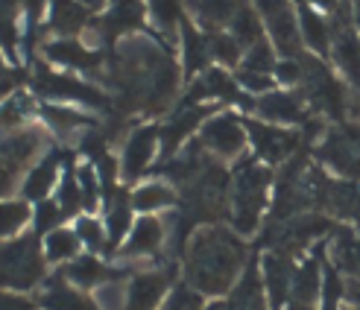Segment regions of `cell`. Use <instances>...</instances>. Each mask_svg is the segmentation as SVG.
<instances>
[{
    "label": "cell",
    "mask_w": 360,
    "mask_h": 310,
    "mask_svg": "<svg viewBox=\"0 0 360 310\" xmlns=\"http://www.w3.org/2000/svg\"><path fill=\"white\" fill-rule=\"evenodd\" d=\"M0 310H35V302H30L24 296H15L9 290H0Z\"/></svg>",
    "instance_id": "cell-46"
},
{
    "label": "cell",
    "mask_w": 360,
    "mask_h": 310,
    "mask_svg": "<svg viewBox=\"0 0 360 310\" xmlns=\"http://www.w3.org/2000/svg\"><path fill=\"white\" fill-rule=\"evenodd\" d=\"M165 240H167V226L158 217H141L132 226L129 237L123 240L120 254L123 258H153L165 246Z\"/></svg>",
    "instance_id": "cell-15"
},
{
    "label": "cell",
    "mask_w": 360,
    "mask_h": 310,
    "mask_svg": "<svg viewBox=\"0 0 360 310\" xmlns=\"http://www.w3.org/2000/svg\"><path fill=\"white\" fill-rule=\"evenodd\" d=\"M79 4H85V6H100V4H105V0H79Z\"/></svg>",
    "instance_id": "cell-51"
},
{
    "label": "cell",
    "mask_w": 360,
    "mask_h": 310,
    "mask_svg": "<svg viewBox=\"0 0 360 310\" xmlns=\"http://www.w3.org/2000/svg\"><path fill=\"white\" fill-rule=\"evenodd\" d=\"M32 220V211L27 205V199H0V237H12L21 234V228Z\"/></svg>",
    "instance_id": "cell-33"
},
{
    "label": "cell",
    "mask_w": 360,
    "mask_h": 310,
    "mask_svg": "<svg viewBox=\"0 0 360 310\" xmlns=\"http://www.w3.org/2000/svg\"><path fill=\"white\" fill-rule=\"evenodd\" d=\"M158 310H205V302H202V296L196 293L193 287L179 284Z\"/></svg>",
    "instance_id": "cell-42"
},
{
    "label": "cell",
    "mask_w": 360,
    "mask_h": 310,
    "mask_svg": "<svg viewBox=\"0 0 360 310\" xmlns=\"http://www.w3.org/2000/svg\"><path fill=\"white\" fill-rule=\"evenodd\" d=\"M79 237L74 228H53L47 237H44V258L50 264H70V261H77L79 258Z\"/></svg>",
    "instance_id": "cell-30"
},
{
    "label": "cell",
    "mask_w": 360,
    "mask_h": 310,
    "mask_svg": "<svg viewBox=\"0 0 360 310\" xmlns=\"http://www.w3.org/2000/svg\"><path fill=\"white\" fill-rule=\"evenodd\" d=\"M276 47L269 39H261L258 44H252L249 50H243L240 59V70L243 74H258V77H273L276 74Z\"/></svg>",
    "instance_id": "cell-32"
},
{
    "label": "cell",
    "mask_w": 360,
    "mask_h": 310,
    "mask_svg": "<svg viewBox=\"0 0 360 310\" xmlns=\"http://www.w3.org/2000/svg\"><path fill=\"white\" fill-rule=\"evenodd\" d=\"M65 161V153H47L41 161H35V167L27 173L24 179V199L27 202H44L50 196V190L59 185V167Z\"/></svg>",
    "instance_id": "cell-19"
},
{
    "label": "cell",
    "mask_w": 360,
    "mask_h": 310,
    "mask_svg": "<svg viewBox=\"0 0 360 310\" xmlns=\"http://www.w3.org/2000/svg\"><path fill=\"white\" fill-rule=\"evenodd\" d=\"M346 299H349L354 307H360V281H349V284H346Z\"/></svg>",
    "instance_id": "cell-49"
},
{
    "label": "cell",
    "mask_w": 360,
    "mask_h": 310,
    "mask_svg": "<svg viewBox=\"0 0 360 310\" xmlns=\"http://www.w3.org/2000/svg\"><path fill=\"white\" fill-rule=\"evenodd\" d=\"M132 231V199L115 190L105 205V234H109V252L112 246H120Z\"/></svg>",
    "instance_id": "cell-25"
},
{
    "label": "cell",
    "mask_w": 360,
    "mask_h": 310,
    "mask_svg": "<svg viewBox=\"0 0 360 310\" xmlns=\"http://www.w3.org/2000/svg\"><path fill=\"white\" fill-rule=\"evenodd\" d=\"M158 143H161V129L155 126H141L135 129L123 143V155H120V176L126 181H135L143 173L150 170V164L155 161L158 153Z\"/></svg>",
    "instance_id": "cell-10"
},
{
    "label": "cell",
    "mask_w": 360,
    "mask_h": 310,
    "mask_svg": "<svg viewBox=\"0 0 360 310\" xmlns=\"http://www.w3.org/2000/svg\"><path fill=\"white\" fill-rule=\"evenodd\" d=\"M337 310H354V307H337Z\"/></svg>",
    "instance_id": "cell-52"
},
{
    "label": "cell",
    "mask_w": 360,
    "mask_h": 310,
    "mask_svg": "<svg viewBox=\"0 0 360 310\" xmlns=\"http://www.w3.org/2000/svg\"><path fill=\"white\" fill-rule=\"evenodd\" d=\"M47 59L50 62H59V65H68V67H77V70H88V74L100 67V56H97V53H88L82 44L70 41V39L47 44Z\"/></svg>",
    "instance_id": "cell-28"
},
{
    "label": "cell",
    "mask_w": 360,
    "mask_h": 310,
    "mask_svg": "<svg viewBox=\"0 0 360 310\" xmlns=\"http://www.w3.org/2000/svg\"><path fill=\"white\" fill-rule=\"evenodd\" d=\"M56 205L62 208L65 217L77 214L82 208V190H79V179L74 173H65V179L59 181V193H56Z\"/></svg>",
    "instance_id": "cell-39"
},
{
    "label": "cell",
    "mask_w": 360,
    "mask_h": 310,
    "mask_svg": "<svg viewBox=\"0 0 360 310\" xmlns=\"http://www.w3.org/2000/svg\"><path fill=\"white\" fill-rule=\"evenodd\" d=\"M343 0H299V6H311L316 12H337V6Z\"/></svg>",
    "instance_id": "cell-48"
},
{
    "label": "cell",
    "mask_w": 360,
    "mask_h": 310,
    "mask_svg": "<svg viewBox=\"0 0 360 310\" xmlns=\"http://www.w3.org/2000/svg\"><path fill=\"white\" fill-rule=\"evenodd\" d=\"M39 304L44 310H100V304L94 299H88L82 290H77L74 284H68L62 276L50 278L39 296Z\"/></svg>",
    "instance_id": "cell-21"
},
{
    "label": "cell",
    "mask_w": 360,
    "mask_h": 310,
    "mask_svg": "<svg viewBox=\"0 0 360 310\" xmlns=\"http://www.w3.org/2000/svg\"><path fill=\"white\" fill-rule=\"evenodd\" d=\"M41 115L47 120V126L53 132H59L62 138L74 135V132H82L85 126H91V120H88L85 115L74 112V108H65V105H44Z\"/></svg>",
    "instance_id": "cell-34"
},
{
    "label": "cell",
    "mask_w": 360,
    "mask_h": 310,
    "mask_svg": "<svg viewBox=\"0 0 360 310\" xmlns=\"http://www.w3.org/2000/svg\"><path fill=\"white\" fill-rule=\"evenodd\" d=\"M173 205H176V188H170L167 181H147V185L135 188V193H132V208L141 214L165 211Z\"/></svg>",
    "instance_id": "cell-29"
},
{
    "label": "cell",
    "mask_w": 360,
    "mask_h": 310,
    "mask_svg": "<svg viewBox=\"0 0 360 310\" xmlns=\"http://www.w3.org/2000/svg\"><path fill=\"white\" fill-rule=\"evenodd\" d=\"M85 21V15L77 4H70V0H56V9H53V27L59 32H74L79 30Z\"/></svg>",
    "instance_id": "cell-41"
},
{
    "label": "cell",
    "mask_w": 360,
    "mask_h": 310,
    "mask_svg": "<svg viewBox=\"0 0 360 310\" xmlns=\"http://www.w3.org/2000/svg\"><path fill=\"white\" fill-rule=\"evenodd\" d=\"M357 112H360V105H357Z\"/></svg>",
    "instance_id": "cell-53"
},
{
    "label": "cell",
    "mask_w": 360,
    "mask_h": 310,
    "mask_svg": "<svg viewBox=\"0 0 360 310\" xmlns=\"http://www.w3.org/2000/svg\"><path fill=\"white\" fill-rule=\"evenodd\" d=\"M200 100H226V103H240V88L238 82L226 77L223 70H205V74L200 77V82H196L191 88V94L185 103H200Z\"/></svg>",
    "instance_id": "cell-24"
},
{
    "label": "cell",
    "mask_w": 360,
    "mask_h": 310,
    "mask_svg": "<svg viewBox=\"0 0 360 310\" xmlns=\"http://www.w3.org/2000/svg\"><path fill=\"white\" fill-rule=\"evenodd\" d=\"M62 208L56 205V202H39L35 205V231H53V228H59V223H62Z\"/></svg>",
    "instance_id": "cell-45"
},
{
    "label": "cell",
    "mask_w": 360,
    "mask_h": 310,
    "mask_svg": "<svg viewBox=\"0 0 360 310\" xmlns=\"http://www.w3.org/2000/svg\"><path fill=\"white\" fill-rule=\"evenodd\" d=\"M208 112L211 108L196 105V103H185L182 108H176V115L165 123V129H161V150H165L167 158H173L179 150H182L188 135L200 129V123L208 117Z\"/></svg>",
    "instance_id": "cell-14"
},
{
    "label": "cell",
    "mask_w": 360,
    "mask_h": 310,
    "mask_svg": "<svg viewBox=\"0 0 360 310\" xmlns=\"http://www.w3.org/2000/svg\"><path fill=\"white\" fill-rule=\"evenodd\" d=\"M35 115L32 100L24 94H15L12 100H6L0 105V135H9L15 129H24L27 120Z\"/></svg>",
    "instance_id": "cell-35"
},
{
    "label": "cell",
    "mask_w": 360,
    "mask_h": 310,
    "mask_svg": "<svg viewBox=\"0 0 360 310\" xmlns=\"http://www.w3.org/2000/svg\"><path fill=\"white\" fill-rule=\"evenodd\" d=\"M269 185H273V173L258 158H246L231 173L229 188V223L231 231L249 237L261 226V217L269 202Z\"/></svg>",
    "instance_id": "cell-2"
},
{
    "label": "cell",
    "mask_w": 360,
    "mask_h": 310,
    "mask_svg": "<svg viewBox=\"0 0 360 310\" xmlns=\"http://www.w3.org/2000/svg\"><path fill=\"white\" fill-rule=\"evenodd\" d=\"M123 302H126V284L109 281V284L97 287V304H100V310H123Z\"/></svg>",
    "instance_id": "cell-44"
},
{
    "label": "cell",
    "mask_w": 360,
    "mask_h": 310,
    "mask_svg": "<svg viewBox=\"0 0 360 310\" xmlns=\"http://www.w3.org/2000/svg\"><path fill=\"white\" fill-rule=\"evenodd\" d=\"M182 41H185V70L196 74L211 62V50H208V35H200L191 24H182Z\"/></svg>",
    "instance_id": "cell-36"
},
{
    "label": "cell",
    "mask_w": 360,
    "mask_h": 310,
    "mask_svg": "<svg viewBox=\"0 0 360 310\" xmlns=\"http://www.w3.org/2000/svg\"><path fill=\"white\" fill-rule=\"evenodd\" d=\"M302 97L308 105H314L316 112L331 115L340 120L346 115L349 100H346V88L337 82V77L322 65L316 56H302Z\"/></svg>",
    "instance_id": "cell-4"
},
{
    "label": "cell",
    "mask_w": 360,
    "mask_h": 310,
    "mask_svg": "<svg viewBox=\"0 0 360 310\" xmlns=\"http://www.w3.org/2000/svg\"><path fill=\"white\" fill-rule=\"evenodd\" d=\"M299 18V32H302V44L308 47L316 59L331 56V24L328 18L311 9V6H299L296 9Z\"/></svg>",
    "instance_id": "cell-20"
},
{
    "label": "cell",
    "mask_w": 360,
    "mask_h": 310,
    "mask_svg": "<svg viewBox=\"0 0 360 310\" xmlns=\"http://www.w3.org/2000/svg\"><path fill=\"white\" fill-rule=\"evenodd\" d=\"M77 179H79V190H82V208L85 211H94L97 208V202H100V185H97V170L94 167H82L79 173H77Z\"/></svg>",
    "instance_id": "cell-43"
},
{
    "label": "cell",
    "mask_w": 360,
    "mask_h": 310,
    "mask_svg": "<svg viewBox=\"0 0 360 310\" xmlns=\"http://www.w3.org/2000/svg\"><path fill=\"white\" fill-rule=\"evenodd\" d=\"M226 310H269L266 302V290H264V278H261V266L255 258H249L243 276L238 278V284L231 287Z\"/></svg>",
    "instance_id": "cell-17"
},
{
    "label": "cell",
    "mask_w": 360,
    "mask_h": 310,
    "mask_svg": "<svg viewBox=\"0 0 360 310\" xmlns=\"http://www.w3.org/2000/svg\"><path fill=\"white\" fill-rule=\"evenodd\" d=\"M150 6H153L155 24L165 32H173L176 27H182V4L179 0H150Z\"/></svg>",
    "instance_id": "cell-40"
},
{
    "label": "cell",
    "mask_w": 360,
    "mask_h": 310,
    "mask_svg": "<svg viewBox=\"0 0 360 310\" xmlns=\"http://www.w3.org/2000/svg\"><path fill=\"white\" fill-rule=\"evenodd\" d=\"M255 115L264 123H273V126H299L308 120V103H304L302 94L296 91H269V94H261L255 103Z\"/></svg>",
    "instance_id": "cell-9"
},
{
    "label": "cell",
    "mask_w": 360,
    "mask_h": 310,
    "mask_svg": "<svg viewBox=\"0 0 360 310\" xmlns=\"http://www.w3.org/2000/svg\"><path fill=\"white\" fill-rule=\"evenodd\" d=\"M246 123L235 115H214L200 126V143L211 158L231 161L240 158L246 150Z\"/></svg>",
    "instance_id": "cell-6"
},
{
    "label": "cell",
    "mask_w": 360,
    "mask_h": 310,
    "mask_svg": "<svg viewBox=\"0 0 360 310\" xmlns=\"http://www.w3.org/2000/svg\"><path fill=\"white\" fill-rule=\"evenodd\" d=\"M44 147V138L39 129H15L9 135H0V164H6V167L12 173H18L24 167V164H30L35 155L41 153Z\"/></svg>",
    "instance_id": "cell-18"
},
{
    "label": "cell",
    "mask_w": 360,
    "mask_h": 310,
    "mask_svg": "<svg viewBox=\"0 0 360 310\" xmlns=\"http://www.w3.org/2000/svg\"><path fill=\"white\" fill-rule=\"evenodd\" d=\"M126 276V269H117V266H109L97 261L94 254H82V258L70 261L65 269H62V278L68 284H74L77 290H88V287H103L109 281H120Z\"/></svg>",
    "instance_id": "cell-16"
},
{
    "label": "cell",
    "mask_w": 360,
    "mask_h": 310,
    "mask_svg": "<svg viewBox=\"0 0 360 310\" xmlns=\"http://www.w3.org/2000/svg\"><path fill=\"white\" fill-rule=\"evenodd\" d=\"M322 264H319V254L314 258L302 261L293 272V287H290V302L293 304H304V307H314L316 299L322 296ZM287 302V304H290Z\"/></svg>",
    "instance_id": "cell-22"
},
{
    "label": "cell",
    "mask_w": 360,
    "mask_h": 310,
    "mask_svg": "<svg viewBox=\"0 0 360 310\" xmlns=\"http://www.w3.org/2000/svg\"><path fill=\"white\" fill-rule=\"evenodd\" d=\"M331 59L343 79L360 91V35L352 27V15H337L331 27Z\"/></svg>",
    "instance_id": "cell-8"
},
{
    "label": "cell",
    "mask_w": 360,
    "mask_h": 310,
    "mask_svg": "<svg viewBox=\"0 0 360 310\" xmlns=\"http://www.w3.org/2000/svg\"><path fill=\"white\" fill-rule=\"evenodd\" d=\"M249 264L246 243L226 226H200L185 246V284L200 296H226Z\"/></svg>",
    "instance_id": "cell-1"
},
{
    "label": "cell",
    "mask_w": 360,
    "mask_h": 310,
    "mask_svg": "<svg viewBox=\"0 0 360 310\" xmlns=\"http://www.w3.org/2000/svg\"><path fill=\"white\" fill-rule=\"evenodd\" d=\"M243 4L246 0H188V9L200 21V27H205L208 32H217L223 27H231Z\"/></svg>",
    "instance_id": "cell-23"
},
{
    "label": "cell",
    "mask_w": 360,
    "mask_h": 310,
    "mask_svg": "<svg viewBox=\"0 0 360 310\" xmlns=\"http://www.w3.org/2000/svg\"><path fill=\"white\" fill-rule=\"evenodd\" d=\"M316 158L331 167L343 181L360 179V123H343L337 129H328L322 143L316 147Z\"/></svg>",
    "instance_id": "cell-5"
},
{
    "label": "cell",
    "mask_w": 360,
    "mask_h": 310,
    "mask_svg": "<svg viewBox=\"0 0 360 310\" xmlns=\"http://www.w3.org/2000/svg\"><path fill=\"white\" fill-rule=\"evenodd\" d=\"M208 50H211V59L223 62V65H238L243 59V47L231 39L229 32H211L208 35Z\"/></svg>",
    "instance_id": "cell-38"
},
{
    "label": "cell",
    "mask_w": 360,
    "mask_h": 310,
    "mask_svg": "<svg viewBox=\"0 0 360 310\" xmlns=\"http://www.w3.org/2000/svg\"><path fill=\"white\" fill-rule=\"evenodd\" d=\"M35 88H39V94H44L50 100H70V103H82V105H103L105 103V97L94 85L50 74V70H41L39 79H35Z\"/></svg>",
    "instance_id": "cell-13"
},
{
    "label": "cell",
    "mask_w": 360,
    "mask_h": 310,
    "mask_svg": "<svg viewBox=\"0 0 360 310\" xmlns=\"http://www.w3.org/2000/svg\"><path fill=\"white\" fill-rule=\"evenodd\" d=\"M334 269L352 276V281H360V231L340 228L331 243Z\"/></svg>",
    "instance_id": "cell-27"
},
{
    "label": "cell",
    "mask_w": 360,
    "mask_h": 310,
    "mask_svg": "<svg viewBox=\"0 0 360 310\" xmlns=\"http://www.w3.org/2000/svg\"><path fill=\"white\" fill-rule=\"evenodd\" d=\"M143 21V6L141 0H112V6L100 18V30L115 39L120 32H129Z\"/></svg>",
    "instance_id": "cell-26"
},
{
    "label": "cell",
    "mask_w": 360,
    "mask_h": 310,
    "mask_svg": "<svg viewBox=\"0 0 360 310\" xmlns=\"http://www.w3.org/2000/svg\"><path fill=\"white\" fill-rule=\"evenodd\" d=\"M18 79H21V77H18L15 70L4 62V56H0V94H9V91L18 85Z\"/></svg>",
    "instance_id": "cell-47"
},
{
    "label": "cell",
    "mask_w": 360,
    "mask_h": 310,
    "mask_svg": "<svg viewBox=\"0 0 360 310\" xmlns=\"http://www.w3.org/2000/svg\"><path fill=\"white\" fill-rule=\"evenodd\" d=\"M170 287V272H135V276L126 281V302L123 310H158L165 304Z\"/></svg>",
    "instance_id": "cell-12"
},
{
    "label": "cell",
    "mask_w": 360,
    "mask_h": 310,
    "mask_svg": "<svg viewBox=\"0 0 360 310\" xmlns=\"http://www.w3.org/2000/svg\"><path fill=\"white\" fill-rule=\"evenodd\" d=\"M349 12H352V27L360 35V0H349Z\"/></svg>",
    "instance_id": "cell-50"
},
{
    "label": "cell",
    "mask_w": 360,
    "mask_h": 310,
    "mask_svg": "<svg viewBox=\"0 0 360 310\" xmlns=\"http://www.w3.org/2000/svg\"><path fill=\"white\" fill-rule=\"evenodd\" d=\"M293 254L284 252H273L269 249L261 261V278H264V290H266V302L269 310H284L290 302V287H293Z\"/></svg>",
    "instance_id": "cell-11"
},
{
    "label": "cell",
    "mask_w": 360,
    "mask_h": 310,
    "mask_svg": "<svg viewBox=\"0 0 360 310\" xmlns=\"http://www.w3.org/2000/svg\"><path fill=\"white\" fill-rule=\"evenodd\" d=\"M77 237L85 249L91 252H109V234H105V226L94 217H79L77 220Z\"/></svg>",
    "instance_id": "cell-37"
},
{
    "label": "cell",
    "mask_w": 360,
    "mask_h": 310,
    "mask_svg": "<svg viewBox=\"0 0 360 310\" xmlns=\"http://www.w3.org/2000/svg\"><path fill=\"white\" fill-rule=\"evenodd\" d=\"M229 35H231V39H235L243 50H249L252 44H258V41L264 39V21H261L258 9L249 6V4H243L240 12L235 15V21H231V27H229Z\"/></svg>",
    "instance_id": "cell-31"
},
{
    "label": "cell",
    "mask_w": 360,
    "mask_h": 310,
    "mask_svg": "<svg viewBox=\"0 0 360 310\" xmlns=\"http://www.w3.org/2000/svg\"><path fill=\"white\" fill-rule=\"evenodd\" d=\"M246 135L252 141V150H255V158L266 167L273 164H284L290 161L299 150V132L287 129V126H273L264 120H246Z\"/></svg>",
    "instance_id": "cell-7"
},
{
    "label": "cell",
    "mask_w": 360,
    "mask_h": 310,
    "mask_svg": "<svg viewBox=\"0 0 360 310\" xmlns=\"http://www.w3.org/2000/svg\"><path fill=\"white\" fill-rule=\"evenodd\" d=\"M44 252L35 234L0 243V290L27 293L44 281Z\"/></svg>",
    "instance_id": "cell-3"
}]
</instances>
